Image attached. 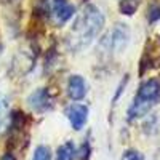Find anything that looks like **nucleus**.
Segmentation results:
<instances>
[{
    "mask_svg": "<svg viewBox=\"0 0 160 160\" xmlns=\"http://www.w3.org/2000/svg\"><path fill=\"white\" fill-rule=\"evenodd\" d=\"M104 22L106 18L96 5H85L80 10L78 16L75 18L68 37H66L68 48L71 51H82L83 48H87L101 34Z\"/></svg>",
    "mask_w": 160,
    "mask_h": 160,
    "instance_id": "nucleus-1",
    "label": "nucleus"
},
{
    "mask_svg": "<svg viewBox=\"0 0 160 160\" xmlns=\"http://www.w3.org/2000/svg\"><path fill=\"white\" fill-rule=\"evenodd\" d=\"M160 101V78L152 77L148 78L138 87L136 96L133 98L130 108L127 111L128 122H133L136 118L148 115L151 109Z\"/></svg>",
    "mask_w": 160,
    "mask_h": 160,
    "instance_id": "nucleus-2",
    "label": "nucleus"
},
{
    "mask_svg": "<svg viewBox=\"0 0 160 160\" xmlns=\"http://www.w3.org/2000/svg\"><path fill=\"white\" fill-rule=\"evenodd\" d=\"M40 15L50 18L56 26H64L75 15V7L68 0H40Z\"/></svg>",
    "mask_w": 160,
    "mask_h": 160,
    "instance_id": "nucleus-3",
    "label": "nucleus"
},
{
    "mask_svg": "<svg viewBox=\"0 0 160 160\" xmlns=\"http://www.w3.org/2000/svg\"><path fill=\"white\" fill-rule=\"evenodd\" d=\"M130 37H131V32H130L128 24L118 22V24L114 26V29L101 40V47H104V50L109 51V53H123L125 48L130 43Z\"/></svg>",
    "mask_w": 160,
    "mask_h": 160,
    "instance_id": "nucleus-4",
    "label": "nucleus"
},
{
    "mask_svg": "<svg viewBox=\"0 0 160 160\" xmlns=\"http://www.w3.org/2000/svg\"><path fill=\"white\" fill-rule=\"evenodd\" d=\"M160 66V35L148 38L139 61V75H144L148 71Z\"/></svg>",
    "mask_w": 160,
    "mask_h": 160,
    "instance_id": "nucleus-5",
    "label": "nucleus"
},
{
    "mask_svg": "<svg viewBox=\"0 0 160 160\" xmlns=\"http://www.w3.org/2000/svg\"><path fill=\"white\" fill-rule=\"evenodd\" d=\"M28 104L32 111H35L38 114H43V112H48L50 109H53V106H55V96L51 95L50 88H37L29 95Z\"/></svg>",
    "mask_w": 160,
    "mask_h": 160,
    "instance_id": "nucleus-6",
    "label": "nucleus"
},
{
    "mask_svg": "<svg viewBox=\"0 0 160 160\" xmlns=\"http://www.w3.org/2000/svg\"><path fill=\"white\" fill-rule=\"evenodd\" d=\"M66 117L69 118V122H71V127L75 130V131H80L85 123H87V120H88V108L85 104H80V102H74L71 106H68L64 111Z\"/></svg>",
    "mask_w": 160,
    "mask_h": 160,
    "instance_id": "nucleus-7",
    "label": "nucleus"
},
{
    "mask_svg": "<svg viewBox=\"0 0 160 160\" xmlns=\"http://www.w3.org/2000/svg\"><path fill=\"white\" fill-rule=\"evenodd\" d=\"M87 91H88V87H87V82L82 75L78 74H74L69 77L68 80V96L74 101H80L87 96Z\"/></svg>",
    "mask_w": 160,
    "mask_h": 160,
    "instance_id": "nucleus-8",
    "label": "nucleus"
},
{
    "mask_svg": "<svg viewBox=\"0 0 160 160\" xmlns=\"http://www.w3.org/2000/svg\"><path fill=\"white\" fill-rule=\"evenodd\" d=\"M8 108H10V98L5 91L0 90V135H3L10 130Z\"/></svg>",
    "mask_w": 160,
    "mask_h": 160,
    "instance_id": "nucleus-9",
    "label": "nucleus"
},
{
    "mask_svg": "<svg viewBox=\"0 0 160 160\" xmlns=\"http://www.w3.org/2000/svg\"><path fill=\"white\" fill-rule=\"evenodd\" d=\"M75 157H77V151L72 141H66L56 151V160H75Z\"/></svg>",
    "mask_w": 160,
    "mask_h": 160,
    "instance_id": "nucleus-10",
    "label": "nucleus"
},
{
    "mask_svg": "<svg viewBox=\"0 0 160 160\" xmlns=\"http://www.w3.org/2000/svg\"><path fill=\"white\" fill-rule=\"evenodd\" d=\"M141 5V0H120L118 2V11L125 16H133L136 10Z\"/></svg>",
    "mask_w": 160,
    "mask_h": 160,
    "instance_id": "nucleus-11",
    "label": "nucleus"
},
{
    "mask_svg": "<svg viewBox=\"0 0 160 160\" xmlns=\"http://www.w3.org/2000/svg\"><path fill=\"white\" fill-rule=\"evenodd\" d=\"M146 16H148L149 24H154V22L160 21V0H149Z\"/></svg>",
    "mask_w": 160,
    "mask_h": 160,
    "instance_id": "nucleus-12",
    "label": "nucleus"
},
{
    "mask_svg": "<svg viewBox=\"0 0 160 160\" xmlns=\"http://www.w3.org/2000/svg\"><path fill=\"white\" fill-rule=\"evenodd\" d=\"M32 160H51V151L48 146H43L40 144L35 148L34 151V155H32Z\"/></svg>",
    "mask_w": 160,
    "mask_h": 160,
    "instance_id": "nucleus-13",
    "label": "nucleus"
},
{
    "mask_svg": "<svg viewBox=\"0 0 160 160\" xmlns=\"http://www.w3.org/2000/svg\"><path fill=\"white\" fill-rule=\"evenodd\" d=\"M142 128H144V133H148V135H154V133H157V128H158V118H157V115H149L148 120L144 122Z\"/></svg>",
    "mask_w": 160,
    "mask_h": 160,
    "instance_id": "nucleus-14",
    "label": "nucleus"
},
{
    "mask_svg": "<svg viewBox=\"0 0 160 160\" xmlns=\"http://www.w3.org/2000/svg\"><path fill=\"white\" fill-rule=\"evenodd\" d=\"M77 155H78L80 160H90V157H91V146H90L88 141H83L82 144H80V148L77 151Z\"/></svg>",
    "mask_w": 160,
    "mask_h": 160,
    "instance_id": "nucleus-15",
    "label": "nucleus"
},
{
    "mask_svg": "<svg viewBox=\"0 0 160 160\" xmlns=\"http://www.w3.org/2000/svg\"><path fill=\"white\" fill-rule=\"evenodd\" d=\"M122 160H144V155L136 149H127L122 154Z\"/></svg>",
    "mask_w": 160,
    "mask_h": 160,
    "instance_id": "nucleus-16",
    "label": "nucleus"
},
{
    "mask_svg": "<svg viewBox=\"0 0 160 160\" xmlns=\"http://www.w3.org/2000/svg\"><path fill=\"white\" fill-rule=\"evenodd\" d=\"M128 78H130V75L127 74V75H123V78H122V82H120V85H118V88H117V91H115V95H114V98H112V102L115 104V101L122 96V93L125 91V87H127V83H128Z\"/></svg>",
    "mask_w": 160,
    "mask_h": 160,
    "instance_id": "nucleus-17",
    "label": "nucleus"
},
{
    "mask_svg": "<svg viewBox=\"0 0 160 160\" xmlns=\"http://www.w3.org/2000/svg\"><path fill=\"white\" fill-rule=\"evenodd\" d=\"M2 160H18L15 155H13L11 152H7V154H3L2 155Z\"/></svg>",
    "mask_w": 160,
    "mask_h": 160,
    "instance_id": "nucleus-18",
    "label": "nucleus"
},
{
    "mask_svg": "<svg viewBox=\"0 0 160 160\" xmlns=\"http://www.w3.org/2000/svg\"><path fill=\"white\" fill-rule=\"evenodd\" d=\"M0 53H2V45H0Z\"/></svg>",
    "mask_w": 160,
    "mask_h": 160,
    "instance_id": "nucleus-19",
    "label": "nucleus"
}]
</instances>
